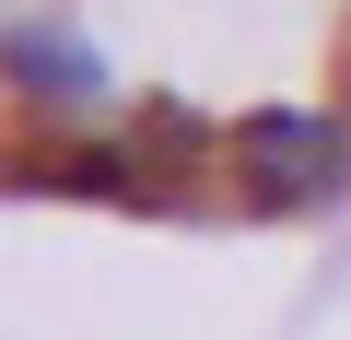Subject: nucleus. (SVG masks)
Here are the masks:
<instances>
[{"mask_svg": "<svg viewBox=\"0 0 351 340\" xmlns=\"http://www.w3.org/2000/svg\"><path fill=\"white\" fill-rule=\"evenodd\" d=\"M234 188H246V212H269V223L339 200V188H351L339 117H316V106H258V117H234Z\"/></svg>", "mask_w": 351, "mask_h": 340, "instance_id": "nucleus-1", "label": "nucleus"}, {"mask_svg": "<svg viewBox=\"0 0 351 340\" xmlns=\"http://www.w3.org/2000/svg\"><path fill=\"white\" fill-rule=\"evenodd\" d=\"M12 82L36 94V106H106V59L71 36V24H12Z\"/></svg>", "mask_w": 351, "mask_h": 340, "instance_id": "nucleus-2", "label": "nucleus"}]
</instances>
